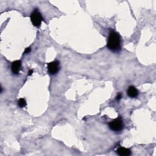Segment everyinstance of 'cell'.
I'll return each mask as SVG.
<instances>
[{
    "instance_id": "6da1fadb",
    "label": "cell",
    "mask_w": 156,
    "mask_h": 156,
    "mask_svg": "<svg viewBox=\"0 0 156 156\" xmlns=\"http://www.w3.org/2000/svg\"><path fill=\"white\" fill-rule=\"evenodd\" d=\"M107 48L113 52H118L121 49V40L118 33L112 31L109 34L107 44Z\"/></svg>"
},
{
    "instance_id": "7a4b0ae2",
    "label": "cell",
    "mask_w": 156,
    "mask_h": 156,
    "mask_svg": "<svg viewBox=\"0 0 156 156\" xmlns=\"http://www.w3.org/2000/svg\"><path fill=\"white\" fill-rule=\"evenodd\" d=\"M31 20L32 25L36 27H40L43 20L42 16L38 9H34L31 15Z\"/></svg>"
},
{
    "instance_id": "3957f363",
    "label": "cell",
    "mask_w": 156,
    "mask_h": 156,
    "mask_svg": "<svg viewBox=\"0 0 156 156\" xmlns=\"http://www.w3.org/2000/svg\"><path fill=\"white\" fill-rule=\"evenodd\" d=\"M109 126V128L112 131L118 132L122 129L124 125L123 122H122V120L121 117H118V118H116L114 120L110 121Z\"/></svg>"
},
{
    "instance_id": "277c9868",
    "label": "cell",
    "mask_w": 156,
    "mask_h": 156,
    "mask_svg": "<svg viewBox=\"0 0 156 156\" xmlns=\"http://www.w3.org/2000/svg\"><path fill=\"white\" fill-rule=\"evenodd\" d=\"M59 62L57 60L53 61V62H50L48 64V72L51 75L56 74L59 70Z\"/></svg>"
},
{
    "instance_id": "5b68a950",
    "label": "cell",
    "mask_w": 156,
    "mask_h": 156,
    "mask_svg": "<svg viewBox=\"0 0 156 156\" xmlns=\"http://www.w3.org/2000/svg\"><path fill=\"white\" fill-rule=\"evenodd\" d=\"M21 66V62L20 60H15L12 64L11 70L14 75H18Z\"/></svg>"
},
{
    "instance_id": "8992f818",
    "label": "cell",
    "mask_w": 156,
    "mask_h": 156,
    "mask_svg": "<svg viewBox=\"0 0 156 156\" xmlns=\"http://www.w3.org/2000/svg\"><path fill=\"white\" fill-rule=\"evenodd\" d=\"M127 95L131 98H135L138 96V91L137 89L133 86H130L127 91Z\"/></svg>"
},
{
    "instance_id": "52a82bcc",
    "label": "cell",
    "mask_w": 156,
    "mask_h": 156,
    "mask_svg": "<svg viewBox=\"0 0 156 156\" xmlns=\"http://www.w3.org/2000/svg\"><path fill=\"white\" fill-rule=\"evenodd\" d=\"M117 154L121 156H128L131 154V151L129 149L125 148L123 147L119 148L116 151Z\"/></svg>"
},
{
    "instance_id": "ba28073f",
    "label": "cell",
    "mask_w": 156,
    "mask_h": 156,
    "mask_svg": "<svg viewBox=\"0 0 156 156\" xmlns=\"http://www.w3.org/2000/svg\"><path fill=\"white\" fill-rule=\"evenodd\" d=\"M18 106L20 107H25L26 105V99H24V98H21L18 100Z\"/></svg>"
},
{
    "instance_id": "9c48e42d",
    "label": "cell",
    "mask_w": 156,
    "mask_h": 156,
    "mask_svg": "<svg viewBox=\"0 0 156 156\" xmlns=\"http://www.w3.org/2000/svg\"><path fill=\"white\" fill-rule=\"evenodd\" d=\"M121 98H122V94L121 93H118V95L116 96V99L117 100V101H118V100H120Z\"/></svg>"
},
{
    "instance_id": "30bf717a",
    "label": "cell",
    "mask_w": 156,
    "mask_h": 156,
    "mask_svg": "<svg viewBox=\"0 0 156 156\" xmlns=\"http://www.w3.org/2000/svg\"><path fill=\"white\" fill-rule=\"evenodd\" d=\"M30 51H31V48H27L26 49L25 51V54H26V53H29Z\"/></svg>"
},
{
    "instance_id": "8fae6325",
    "label": "cell",
    "mask_w": 156,
    "mask_h": 156,
    "mask_svg": "<svg viewBox=\"0 0 156 156\" xmlns=\"http://www.w3.org/2000/svg\"><path fill=\"white\" fill-rule=\"evenodd\" d=\"M33 73V70H30L29 71H28V76H31L32 75Z\"/></svg>"
}]
</instances>
